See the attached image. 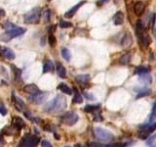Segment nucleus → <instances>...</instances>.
<instances>
[{"label":"nucleus","instance_id":"f257e3e1","mask_svg":"<svg viewBox=\"0 0 156 147\" xmlns=\"http://www.w3.org/2000/svg\"><path fill=\"white\" fill-rule=\"evenodd\" d=\"M4 30H5V34H3L1 35V37H0L1 40L4 37H6L4 41H10L12 38L21 37V35H22L26 31L25 27L16 26L11 22H7L5 25H4Z\"/></svg>","mask_w":156,"mask_h":147},{"label":"nucleus","instance_id":"f03ea898","mask_svg":"<svg viewBox=\"0 0 156 147\" xmlns=\"http://www.w3.org/2000/svg\"><path fill=\"white\" fill-rule=\"evenodd\" d=\"M66 107V99L62 95H58L53 100L47 103L45 106L46 112H52V113H58L62 111Z\"/></svg>","mask_w":156,"mask_h":147},{"label":"nucleus","instance_id":"7ed1b4c3","mask_svg":"<svg viewBox=\"0 0 156 147\" xmlns=\"http://www.w3.org/2000/svg\"><path fill=\"white\" fill-rule=\"evenodd\" d=\"M41 17V8L34 7L25 15V22L27 24H37Z\"/></svg>","mask_w":156,"mask_h":147},{"label":"nucleus","instance_id":"20e7f679","mask_svg":"<svg viewBox=\"0 0 156 147\" xmlns=\"http://www.w3.org/2000/svg\"><path fill=\"white\" fill-rule=\"evenodd\" d=\"M95 134L98 138H100V139L104 141H109L113 139V137H114L110 132H108L107 129H104L103 128H100V126L95 128Z\"/></svg>","mask_w":156,"mask_h":147},{"label":"nucleus","instance_id":"39448f33","mask_svg":"<svg viewBox=\"0 0 156 147\" xmlns=\"http://www.w3.org/2000/svg\"><path fill=\"white\" fill-rule=\"evenodd\" d=\"M78 116L76 113L74 112H69V113H66L64 117L62 118V123H64L65 125L68 126H72L74 124H76L77 121H78Z\"/></svg>","mask_w":156,"mask_h":147},{"label":"nucleus","instance_id":"423d86ee","mask_svg":"<svg viewBox=\"0 0 156 147\" xmlns=\"http://www.w3.org/2000/svg\"><path fill=\"white\" fill-rule=\"evenodd\" d=\"M48 97V93L47 92H39L37 94H34V95H31V97L29 98L30 101L34 103V104H41V103H43L46 98Z\"/></svg>","mask_w":156,"mask_h":147},{"label":"nucleus","instance_id":"0eeeda50","mask_svg":"<svg viewBox=\"0 0 156 147\" xmlns=\"http://www.w3.org/2000/svg\"><path fill=\"white\" fill-rule=\"evenodd\" d=\"M156 129V122L152 123V124H150V126H147L146 129L142 130V133H140V138H142V139H146V138H148V136H150V134L153 133V130Z\"/></svg>","mask_w":156,"mask_h":147},{"label":"nucleus","instance_id":"6e6552de","mask_svg":"<svg viewBox=\"0 0 156 147\" xmlns=\"http://www.w3.org/2000/svg\"><path fill=\"white\" fill-rule=\"evenodd\" d=\"M0 55H2L4 58L8 60H13L15 59V53L14 51L8 48V47H0Z\"/></svg>","mask_w":156,"mask_h":147},{"label":"nucleus","instance_id":"1a4fd4ad","mask_svg":"<svg viewBox=\"0 0 156 147\" xmlns=\"http://www.w3.org/2000/svg\"><path fill=\"white\" fill-rule=\"evenodd\" d=\"M86 2L85 1H81V2H79V3H77L76 5H74L71 9H69L68 12H66V13L64 14V16H65V18H68V19H70V18H72L74 15H75V13L77 12V10L79 9V8L82 6V5H84Z\"/></svg>","mask_w":156,"mask_h":147},{"label":"nucleus","instance_id":"9d476101","mask_svg":"<svg viewBox=\"0 0 156 147\" xmlns=\"http://www.w3.org/2000/svg\"><path fill=\"white\" fill-rule=\"evenodd\" d=\"M23 91L28 94H31V95H34V94H37L40 92V90H39L38 86L33 85V83H30V85H27L23 87Z\"/></svg>","mask_w":156,"mask_h":147},{"label":"nucleus","instance_id":"9b49d317","mask_svg":"<svg viewBox=\"0 0 156 147\" xmlns=\"http://www.w3.org/2000/svg\"><path fill=\"white\" fill-rule=\"evenodd\" d=\"M12 97H13V101H14V104H15V107L17 108L19 111H23L26 108V104L25 102H23L22 100L20 97L16 96L15 94L12 95Z\"/></svg>","mask_w":156,"mask_h":147},{"label":"nucleus","instance_id":"f8f14e48","mask_svg":"<svg viewBox=\"0 0 156 147\" xmlns=\"http://www.w3.org/2000/svg\"><path fill=\"white\" fill-rule=\"evenodd\" d=\"M144 9H146V4H144L142 1H138V2L135 3V5H134V12H135L136 15L140 16V15L143 13Z\"/></svg>","mask_w":156,"mask_h":147},{"label":"nucleus","instance_id":"ddd939ff","mask_svg":"<svg viewBox=\"0 0 156 147\" xmlns=\"http://www.w3.org/2000/svg\"><path fill=\"white\" fill-rule=\"evenodd\" d=\"M39 143V138L35 136H32L28 137V139H26L25 147H36Z\"/></svg>","mask_w":156,"mask_h":147},{"label":"nucleus","instance_id":"4468645a","mask_svg":"<svg viewBox=\"0 0 156 147\" xmlns=\"http://www.w3.org/2000/svg\"><path fill=\"white\" fill-rule=\"evenodd\" d=\"M113 22H114V25L116 26H120L122 25L124 23V14L123 12H117V13L114 15V17H113Z\"/></svg>","mask_w":156,"mask_h":147},{"label":"nucleus","instance_id":"2eb2a0df","mask_svg":"<svg viewBox=\"0 0 156 147\" xmlns=\"http://www.w3.org/2000/svg\"><path fill=\"white\" fill-rule=\"evenodd\" d=\"M133 42V38H132V35L131 34H125L124 37L122 38V41H121V44H122L123 47H129Z\"/></svg>","mask_w":156,"mask_h":147},{"label":"nucleus","instance_id":"dca6fc26","mask_svg":"<svg viewBox=\"0 0 156 147\" xmlns=\"http://www.w3.org/2000/svg\"><path fill=\"white\" fill-rule=\"evenodd\" d=\"M140 81L142 82V83H146V85H149L152 81V78L151 75H147V74H142V75H140Z\"/></svg>","mask_w":156,"mask_h":147},{"label":"nucleus","instance_id":"f3484780","mask_svg":"<svg viewBox=\"0 0 156 147\" xmlns=\"http://www.w3.org/2000/svg\"><path fill=\"white\" fill-rule=\"evenodd\" d=\"M58 88L60 89L62 92H64V93H66V94H68V95H71L72 94V90L70 87H68V85H65V83H60V85L58 86Z\"/></svg>","mask_w":156,"mask_h":147},{"label":"nucleus","instance_id":"a211bd4d","mask_svg":"<svg viewBox=\"0 0 156 147\" xmlns=\"http://www.w3.org/2000/svg\"><path fill=\"white\" fill-rule=\"evenodd\" d=\"M57 73L58 75V77L62 78H64L66 77V71L65 68L61 64H58L57 65Z\"/></svg>","mask_w":156,"mask_h":147},{"label":"nucleus","instance_id":"6ab92c4d","mask_svg":"<svg viewBox=\"0 0 156 147\" xmlns=\"http://www.w3.org/2000/svg\"><path fill=\"white\" fill-rule=\"evenodd\" d=\"M54 70V64L51 61H47L44 63V66H43V73H49L52 72Z\"/></svg>","mask_w":156,"mask_h":147},{"label":"nucleus","instance_id":"aec40b11","mask_svg":"<svg viewBox=\"0 0 156 147\" xmlns=\"http://www.w3.org/2000/svg\"><path fill=\"white\" fill-rule=\"evenodd\" d=\"M76 81L80 83H87L90 81L89 75H78L76 77Z\"/></svg>","mask_w":156,"mask_h":147},{"label":"nucleus","instance_id":"412c9836","mask_svg":"<svg viewBox=\"0 0 156 147\" xmlns=\"http://www.w3.org/2000/svg\"><path fill=\"white\" fill-rule=\"evenodd\" d=\"M62 56L66 61H69L70 58H71V54H70V51L68 48L64 47V48H62Z\"/></svg>","mask_w":156,"mask_h":147},{"label":"nucleus","instance_id":"4be33fe9","mask_svg":"<svg viewBox=\"0 0 156 147\" xmlns=\"http://www.w3.org/2000/svg\"><path fill=\"white\" fill-rule=\"evenodd\" d=\"M130 61H131V55L130 54H125V55H123V56L121 57L120 60H119L120 64H122V65H127V64H129V63H130Z\"/></svg>","mask_w":156,"mask_h":147},{"label":"nucleus","instance_id":"5701e85b","mask_svg":"<svg viewBox=\"0 0 156 147\" xmlns=\"http://www.w3.org/2000/svg\"><path fill=\"white\" fill-rule=\"evenodd\" d=\"M150 89L148 88H140L138 90V98H140V97H143V96H146V95L150 94Z\"/></svg>","mask_w":156,"mask_h":147},{"label":"nucleus","instance_id":"b1692460","mask_svg":"<svg viewBox=\"0 0 156 147\" xmlns=\"http://www.w3.org/2000/svg\"><path fill=\"white\" fill-rule=\"evenodd\" d=\"M155 119H156V103L154 104L153 108H152V112H151L150 116H149V119H148L149 124H152V123L155 121Z\"/></svg>","mask_w":156,"mask_h":147},{"label":"nucleus","instance_id":"393cba45","mask_svg":"<svg viewBox=\"0 0 156 147\" xmlns=\"http://www.w3.org/2000/svg\"><path fill=\"white\" fill-rule=\"evenodd\" d=\"M15 126L18 129H21L22 128L25 126V122H23L22 119L20 118H16L15 119Z\"/></svg>","mask_w":156,"mask_h":147},{"label":"nucleus","instance_id":"a878e982","mask_svg":"<svg viewBox=\"0 0 156 147\" xmlns=\"http://www.w3.org/2000/svg\"><path fill=\"white\" fill-rule=\"evenodd\" d=\"M74 97H73V102L74 103H82L83 102V100H82V97L81 95L79 94V92L77 91V89H74Z\"/></svg>","mask_w":156,"mask_h":147},{"label":"nucleus","instance_id":"bb28decb","mask_svg":"<svg viewBox=\"0 0 156 147\" xmlns=\"http://www.w3.org/2000/svg\"><path fill=\"white\" fill-rule=\"evenodd\" d=\"M100 105L98 104V105H87L85 107V111L86 112H94V111H97L98 109L100 108Z\"/></svg>","mask_w":156,"mask_h":147},{"label":"nucleus","instance_id":"cd10ccee","mask_svg":"<svg viewBox=\"0 0 156 147\" xmlns=\"http://www.w3.org/2000/svg\"><path fill=\"white\" fill-rule=\"evenodd\" d=\"M149 69L146 68V67H139L136 68V74H139V75H142V74H147Z\"/></svg>","mask_w":156,"mask_h":147},{"label":"nucleus","instance_id":"c85d7f7f","mask_svg":"<svg viewBox=\"0 0 156 147\" xmlns=\"http://www.w3.org/2000/svg\"><path fill=\"white\" fill-rule=\"evenodd\" d=\"M60 27L62 29H66V27H72V24L69 23V22H66V21H64V20H62L60 22Z\"/></svg>","mask_w":156,"mask_h":147},{"label":"nucleus","instance_id":"c756f323","mask_svg":"<svg viewBox=\"0 0 156 147\" xmlns=\"http://www.w3.org/2000/svg\"><path fill=\"white\" fill-rule=\"evenodd\" d=\"M12 68H13V71L15 73V78L20 79V78H21V75H22V71L20 69H18L17 67H15V66H12Z\"/></svg>","mask_w":156,"mask_h":147},{"label":"nucleus","instance_id":"7c9ffc66","mask_svg":"<svg viewBox=\"0 0 156 147\" xmlns=\"http://www.w3.org/2000/svg\"><path fill=\"white\" fill-rule=\"evenodd\" d=\"M43 18H44V21L45 22H49L50 21V18H51V11L49 9L45 10V12L43 13Z\"/></svg>","mask_w":156,"mask_h":147},{"label":"nucleus","instance_id":"2f4dec72","mask_svg":"<svg viewBox=\"0 0 156 147\" xmlns=\"http://www.w3.org/2000/svg\"><path fill=\"white\" fill-rule=\"evenodd\" d=\"M48 42L51 46H54L55 43H56V37H54L53 34H49V37H48Z\"/></svg>","mask_w":156,"mask_h":147},{"label":"nucleus","instance_id":"473e14b6","mask_svg":"<svg viewBox=\"0 0 156 147\" xmlns=\"http://www.w3.org/2000/svg\"><path fill=\"white\" fill-rule=\"evenodd\" d=\"M154 24H155V14L151 13L150 17H149V27H150V29H153Z\"/></svg>","mask_w":156,"mask_h":147},{"label":"nucleus","instance_id":"72a5a7b5","mask_svg":"<svg viewBox=\"0 0 156 147\" xmlns=\"http://www.w3.org/2000/svg\"><path fill=\"white\" fill-rule=\"evenodd\" d=\"M0 114H1L2 116H5L7 114V109L3 105H0Z\"/></svg>","mask_w":156,"mask_h":147},{"label":"nucleus","instance_id":"f704fd0d","mask_svg":"<svg viewBox=\"0 0 156 147\" xmlns=\"http://www.w3.org/2000/svg\"><path fill=\"white\" fill-rule=\"evenodd\" d=\"M41 144H42V147H53L52 144H51L50 142L47 141V140H43Z\"/></svg>","mask_w":156,"mask_h":147},{"label":"nucleus","instance_id":"c9c22d12","mask_svg":"<svg viewBox=\"0 0 156 147\" xmlns=\"http://www.w3.org/2000/svg\"><path fill=\"white\" fill-rule=\"evenodd\" d=\"M91 146H93V147H105L106 144H100V143H98V142H92Z\"/></svg>","mask_w":156,"mask_h":147},{"label":"nucleus","instance_id":"e433bc0d","mask_svg":"<svg viewBox=\"0 0 156 147\" xmlns=\"http://www.w3.org/2000/svg\"><path fill=\"white\" fill-rule=\"evenodd\" d=\"M85 97L86 98H88V99H90V100H93V99H94V96H93V95L92 94H90V93H87V92H85Z\"/></svg>","mask_w":156,"mask_h":147},{"label":"nucleus","instance_id":"4c0bfd02","mask_svg":"<svg viewBox=\"0 0 156 147\" xmlns=\"http://www.w3.org/2000/svg\"><path fill=\"white\" fill-rule=\"evenodd\" d=\"M155 138H156V133L154 134V136H152L150 138H149V140H148V143H151V142H153L155 140Z\"/></svg>","mask_w":156,"mask_h":147},{"label":"nucleus","instance_id":"58836bf2","mask_svg":"<svg viewBox=\"0 0 156 147\" xmlns=\"http://www.w3.org/2000/svg\"><path fill=\"white\" fill-rule=\"evenodd\" d=\"M3 16H5V11L3 9H0V18L3 17Z\"/></svg>","mask_w":156,"mask_h":147},{"label":"nucleus","instance_id":"ea45409f","mask_svg":"<svg viewBox=\"0 0 156 147\" xmlns=\"http://www.w3.org/2000/svg\"><path fill=\"white\" fill-rule=\"evenodd\" d=\"M105 1H107V0H100V1H99V2H98V4H99V5H100V3H103V2H105Z\"/></svg>","mask_w":156,"mask_h":147},{"label":"nucleus","instance_id":"a19ab883","mask_svg":"<svg viewBox=\"0 0 156 147\" xmlns=\"http://www.w3.org/2000/svg\"><path fill=\"white\" fill-rule=\"evenodd\" d=\"M75 147H81V145H79V144H76V145H75Z\"/></svg>","mask_w":156,"mask_h":147},{"label":"nucleus","instance_id":"79ce46f5","mask_svg":"<svg viewBox=\"0 0 156 147\" xmlns=\"http://www.w3.org/2000/svg\"><path fill=\"white\" fill-rule=\"evenodd\" d=\"M64 147H70V146H64Z\"/></svg>","mask_w":156,"mask_h":147},{"label":"nucleus","instance_id":"37998d69","mask_svg":"<svg viewBox=\"0 0 156 147\" xmlns=\"http://www.w3.org/2000/svg\"><path fill=\"white\" fill-rule=\"evenodd\" d=\"M48 1H52V0H48Z\"/></svg>","mask_w":156,"mask_h":147}]
</instances>
